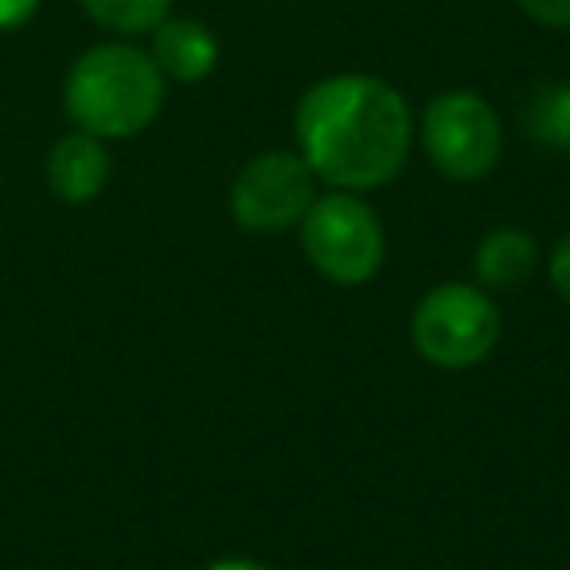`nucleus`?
Segmentation results:
<instances>
[{"mask_svg": "<svg viewBox=\"0 0 570 570\" xmlns=\"http://www.w3.org/2000/svg\"><path fill=\"white\" fill-rule=\"evenodd\" d=\"M297 153L336 191H375L403 173L414 141L406 98L375 75L313 82L294 114Z\"/></svg>", "mask_w": 570, "mask_h": 570, "instance_id": "1", "label": "nucleus"}, {"mask_svg": "<svg viewBox=\"0 0 570 570\" xmlns=\"http://www.w3.org/2000/svg\"><path fill=\"white\" fill-rule=\"evenodd\" d=\"M63 106L67 118L90 137H137L165 106V75L141 48L98 43L82 51L67 71Z\"/></svg>", "mask_w": 570, "mask_h": 570, "instance_id": "2", "label": "nucleus"}, {"mask_svg": "<svg viewBox=\"0 0 570 570\" xmlns=\"http://www.w3.org/2000/svg\"><path fill=\"white\" fill-rule=\"evenodd\" d=\"M302 250L321 277L336 285H364L383 269L387 230L375 207L356 191L317 196L302 219Z\"/></svg>", "mask_w": 570, "mask_h": 570, "instance_id": "3", "label": "nucleus"}, {"mask_svg": "<svg viewBox=\"0 0 570 570\" xmlns=\"http://www.w3.org/2000/svg\"><path fill=\"white\" fill-rule=\"evenodd\" d=\"M500 341V309L481 285H434L411 317V344L426 364L442 372H465L489 360Z\"/></svg>", "mask_w": 570, "mask_h": 570, "instance_id": "4", "label": "nucleus"}, {"mask_svg": "<svg viewBox=\"0 0 570 570\" xmlns=\"http://www.w3.org/2000/svg\"><path fill=\"white\" fill-rule=\"evenodd\" d=\"M422 149L445 180L473 184L497 168L504 153V126L481 95L445 90L422 114Z\"/></svg>", "mask_w": 570, "mask_h": 570, "instance_id": "5", "label": "nucleus"}, {"mask_svg": "<svg viewBox=\"0 0 570 570\" xmlns=\"http://www.w3.org/2000/svg\"><path fill=\"white\" fill-rule=\"evenodd\" d=\"M313 199H317V176L302 153L269 149L238 168L227 191V212L250 235H282L289 227H302Z\"/></svg>", "mask_w": 570, "mask_h": 570, "instance_id": "6", "label": "nucleus"}, {"mask_svg": "<svg viewBox=\"0 0 570 570\" xmlns=\"http://www.w3.org/2000/svg\"><path fill=\"white\" fill-rule=\"evenodd\" d=\"M43 176H48V188L56 199L79 207L90 204V199L102 196L106 180H110V153H106L102 137L90 134H67L51 145L48 165H43Z\"/></svg>", "mask_w": 570, "mask_h": 570, "instance_id": "7", "label": "nucleus"}, {"mask_svg": "<svg viewBox=\"0 0 570 570\" xmlns=\"http://www.w3.org/2000/svg\"><path fill=\"white\" fill-rule=\"evenodd\" d=\"M153 63L165 79L176 82H204L219 63V40L212 28L188 17H168L153 32Z\"/></svg>", "mask_w": 570, "mask_h": 570, "instance_id": "8", "label": "nucleus"}, {"mask_svg": "<svg viewBox=\"0 0 570 570\" xmlns=\"http://www.w3.org/2000/svg\"><path fill=\"white\" fill-rule=\"evenodd\" d=\"M539 243L523 227H492L473 250V274L484 289H512L531 277Z\"/></svg>", "mask_w": 570, "mask_h": 570, "instance_id": "9", "label": "nucleus"}, {"mask_svg": "<svg viewBox=\"0 0 570 570\" xmlns=\"http://www.w3.org/2000/svg\"><path fill=\"white\" fill-rule=\"evenodd\" d=\"M523 129L531 141L570 157V82H547L523 106Z\"/></svg>", "mask_w": 570, "mask_h": 570, "instance_id": "10", "label": "nucleus"}, {"mask_svg": "<svg viewBox=\"0 0 570 570\" xmlns=\"http://www.w3.org/2000/svg\"><path fill=\"white\" fill-rule=\"evenodd\" d=\"M82 12L114 36L157 32L173 17V0H79Z\"/></svg>", "mask_w": 570, "mask_h": 570, "instance_id": "11", "label": "nucleus"}, {"mask_svg": "<svg viewBox=\"0 0 570 570\" xmlns=\"http://www.w3.org/2000/svg\"><path fill=\"white\" fill-rule=\"evenodd\" d=\"M515 4L535 24L554 28V32H570V0H515Z\"/></svg>", "mask_w": 570, "mask_h": 570, "instance_id": "12", "label": "nucleus"}, {"mask_svg": "<svg viewBox=\"0 0 570 570\" xmlns=\"http://www.w3.org/2000/svg\"><path fill=\"white\" fill-rule=\"evenodd\" d=\"M547 277H551L554 294L570 305V230L559 238V243H554L551 258H547Z\"/></svg>", "mask_w": 570, "mask_h": 570, "instance_id": "13", "label": "nucleus"}, {"mask_svg": "<svg viewBox=\"0 0 570 570\" xmlns=\"http://www.w3.org/2000/svg\"><path fill=\"white\" fill-rule=\"evenodd\" d=\"M40 12V0H0V32H17Z\"/></svg>", "mask_w": 570, "mask_h": 570, "instance_id": "14", "label": "nucleus"}, {"mask_svg": "<svg viewBox=\"0 0 570 570\" xmlns=\"http://www.w3.org/2000/svg\"><path fill=\"white\" fill-rule=\"evenodd\" d=\"M204 570H269V567L258 559H215V562H207Z\"/></svg>", "mask_w": 570, "mask_h": 570, "instance_id": "15", "label": "nucleus"}]
</instances>
